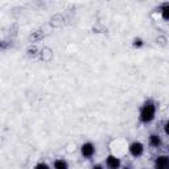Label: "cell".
I'll return each instance as SVG.
<instances>
[{"instance_id": "1", "label": "cell", "mask_w": 169, "mask_h": 169, "mask_svg": "<svg viewBox=\"0 0 169 169\" xmlns=\"http://www.w3.org/2000/svg\"><path fill=\"white\" fill-rule=\"evenodd\" d=\"M153 115H155V107H153V104L152 103H147L144 106V108L143 111H141V120L143 122H149V120H152V118H153Z\"/></svg>"}, {"instance_id": "2", "label": "cell", "mask_w": 169, "mask_h": 169, "mask_svg": "<svg viewBox=\"0 0 169 169\" xmlns=\"http://www.w3.org/2000/svg\"><path fill=\"white\" fill-rule=\"evenodd\" d=\"M130 152L133 155V156H139L143 152V145L140 143H133L131 147H130Z\"/></svg>"}, {"instance_id": "3", "label": "cell", "mask_w": 169, "mask_h": 169, "mask_svg": "<svg viewBox=\"0 0 169 169\" xmlns=\"http://www.w3.org/2000/svg\"><path fill=\"white\" fill-rule=\"evenodd\" d=\"M82 153H83V156H86V157L91 156V155L94 153V147L91 144H84L82 147Z\"/></svg>"}, {"instance_id": "4", "label": "cell", "mask_w": 169, "mask_h": 169, "mask_svg": "<svg viewBox=\"0 0 169 169\" xmlns=\"http://www.w3.org/2000/svg\"><path fill=\"white\" fill-rule=\"evenodd\" d=\"M168 164H169V160L168 157H159L157 159V163H156V167L157 169H165L168 167Z\"/></svg>"}, {"instance_id": "5", "label": "cell", "mask_w": 169, "mask_h": 169, "mask_svg": "<svg viewBox=\"0 0 169 169\" xmlns=\"http://www.w3.org/2000/svg\"><path fill=\"white\" fill-rule=\"evenodd\" d=\"M119 160L116 159V157H114V156H110L108 159H107V165L111 168V169H116V168H119Z\"/></svg>"}, {"instance_id": "6", "label": "cell", "mask_w": 169, "mask_h": 169, "mask_svg": "<svg viewBox=\"0 0 169 169\" xmlns=\"http://www.w3.org/2000/svg\"><path fill=\"white\" fill-rule=\"evenodd\" d=\"M54 168L56 169H68V164H66L64 160H57L54 163Z\"/></svg>"}, {"instance_id": "7", "label": "cell", "mask_w": 169, "mask_h": 169, "mask_svg": "<svg viewBox=\"0 0 169 169\" xmlns=\"http://www.w3.org/2000/svg\"><path fill=\"white\" fill-rule=\"evenodd\" d=\"M151 143H152V145H159L160 144V139L157 136H151Z\"/></svg>"}, {"instance_id": "8", "label": "cell", "mask_w": 169, "mask_h": 169, "mask_svg": "<svg viewBox=\"0 0 169 169\" xmlns=\"http://www.w3.org/2000/svg\"><path fill=\"white\" fill-rule=\"evenodd\" d=\"M163 16H164V19H169V6H167L165 8H164Z\"/></svg>"}, {"instance_id": "9", "label": "cell", "mask_w": 169, "mask_h": 169, "mask_svg": "<svg viewBox=\"0 0 169 169\" xmlns=\"http://www.w3.org/2000/svg\"><path fill=\"white\" fill-rule=\"evenodd\" d=\"M36 169H49L46 164H38V165L36 167Z\"/></svg>"}, {"instance_id": "10", "label": "cell", "mask_w": 169, "mask_h": 169, "mask_svg": "<svg viewBox=\"0 0 169 169\" xmlns=\"http://www.w3.org/2000/svg\"><path fill=\"white\" fill-rule=\"evenodd\" d=\"M165 132H167V133H169V122L167 123V126H165Z\"/></svg>"}, {"instance_id": "11", "label": "cell", "mask_w": 169, "mask_h": 169, "mask_svg": "<svg viewBox=\"0 0 169 169\" xmlns=\"http://www.w3.org/2000/svg\"><path fill=\"white\" fill-rule=\"evenodd\" d=\"M94 169H100V167H95V168H94Z\"/></svg>"}]
</instances>
